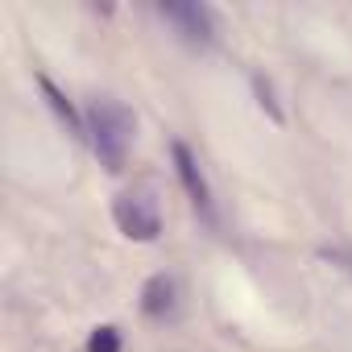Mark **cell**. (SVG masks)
Listing matches in <instances>:
<instances>
[{"label": "cell", "mask_w": 352, "mask_h": 352, "mask_svg": "<svg viewBox=\"0 0 352 352\" xmlns=\"http://www.w3.org/2000/svg\"><path fill=\"white\" fill-rule=\"evenodd\" d=\"M133 124L137 120L120 100H112V96L91 100V108H87V141H91L104 170H112V174L124 170L129 145H133Z\"/></svg>", "instance_id": "1"}, {"label": "cell", "mask_w": 352, "mask_h": 352, "mask_svg": "<svg viewBox=\"0 0 352 352\" xmlns=\"http://www.w3.org/2000/svg\"><path fill=\"white\" fill-rule=\"evenodd\" d=\"M112 220H116V228H120L129 241L149 245V241L162 236V216H157V204H153L149 195H137V191L116 195V204H112Z\"/></svg>", "instance_id": "2"}, {"label": "cell", "mask_w": 352, "mask_h": 352, "mask_svg": "<svg viewBox=\"0 0 352 352\" xmlns=\"http://www.w3.org/2000/svg\"><path fill=\"white\" fill-rule=\"evenodd\" d=\"M174 30H179L191 46H208L212 38H216V25H212V9H204V5H162L157 9Z\"/></svg>", "instance_id": "3"}, {"label": "cell", "mask_w": 352, "mask_h": 352, "mask_svg": "<svg viewBox=\"0 0 352 352\" xmlns=\"http://www.w3.org/2000/svg\"><path fill=\"white\" fill-rule=\"evenodd\" d=\"M174 170H179V183H183V191L191 195V204L204 212V216H212V187H208V179H204V170H199V162H195V153L183 145V141H174Z\"/></svg>", "instance_id": "4"}, {"label": "cell", "mask_w": 352, "mask_h": 352, "mask_svg": "<svg viewBox=\"0 0 352 352\" xmlns=\"http://www.w3.org/2000/svg\"><path fill=\"white\" fill-rule=\"evenodd\" d=\"M141 311L157 323L174 319L179 315V278H170V274H153L141 290Z\"/></svg>", "instance_id": "5"}, {"label": "cell", "mask_w": 352, "mask_h": 352, "mask_svg": "<svg viewBox=\"0 0 352 352\" xmlns=\"http://www.w3.org/2000/svg\"><path fill=\"white\" fill-rule=\"evenodd\" d=\"M38 87H42V96H46V104L54 108V116H58V120L67 124V133H75V137H83V133H87V124L79 120V112H75V104H71V100H67V96H63V91H58V87H54V83H50L46 75H38Z\"/></svg>", "instance_id": "6"}, {"label": "cell", "mask_w": 352, "mask_h": 352, "mask_svg": "<svg viewBox=\"0 0 352 352\" xmlns=\"http://www.w3.org/2000/svg\"><path fill=\"white\" fill-rule=\"evenodd\" d=\"M253 96H257L261 112H270V120H274V124H282V120H286V116H282V108H278V100H274V87H270V79L253 75Z\"/></svg>", "instance_id": "7"}, {"label": "cell", "mask_w": 352, "mask_h": 352, "mask_svg": "<svg viewBox=\"0 0 352 352\" xmlns=\"http://www.w3.org/2000/svg\"><path fill=\"white\" fill-rule=\"evenodd\" d=\"M87 352H120V327L104 323L87 336Z\"/></svg>", "instance_id": "8"}]
</instances>
